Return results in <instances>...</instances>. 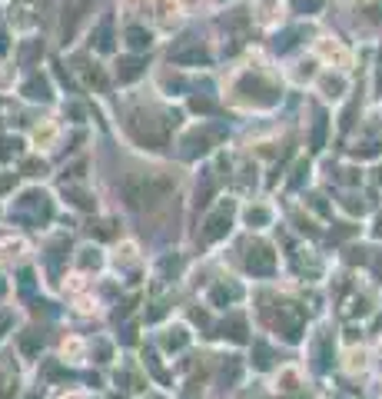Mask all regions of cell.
I'll return each mask as SVG.
<instances>
[{"instance_id": "3957f363", "label": "cell", "mask_w": 382, "mask_h": 399, "mask_svg": "<svg viewBox=\"0 0 382 399\" xmlns=\"http://www.w3.org/2000/svg\"><path fill=\"white\" fill-rule=\"evenodd\" d=\"M0 329H7V316L4 313H0Z\"/></svg>"}, {"instance_id": "7a4b0ae2", "label": "cell", "mask_w": 382, "mask_h": 399, "mask_svg": "<svg viewBox=\"0 0 382 399\" xmlns=\"http://www.w3.org/2000/svg\"><path fill=\"white\" fill-rule=\"evenodd\" d=\"M90 4L93 0H67V7H63V23H60L63 37H70V33L77 31V23H80L83 14L90 11Z\"/></svg>"}, {"instance_id": "6da1fadb", "label": "cell", "mask_w": 382, "mask_h": 399, "mask_svg": "<svg viewBox=\"0 0 382 399\" xmlns=\"http://www.w3.org/2000/svg\"><path fill=\"white\" fill-rule=\"evenodd\" d=\"M166 190H170V180H133V183H126V196L133 206L150 203L156 196H163Z\"/></svg>"}]
</instances>
